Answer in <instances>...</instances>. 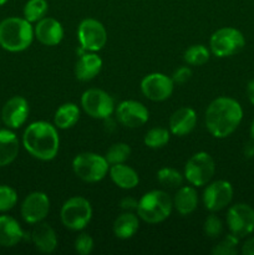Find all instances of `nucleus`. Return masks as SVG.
Here are the masks:
<instances>
[{"mask_svg": "<svg viewBox=\"0 0 254 255\" xmlns=\"http://www.w3.org/2000/svg\"><path fill=\"white\" fill-rule=\"evenodd\" d=\"M22 146L34 158L51 161L56 157L60 147L56 126L45 121L32 122L22 134Z\"/></svg>", "mask_w": 254, "mask_h": 255, "instance_id": "2", "label": "nucleus"}, {"mask_svg": "<svg viewBox=\"0 0 254 255\" xmlns=\"http://www.w3.org/2000/svg\"><path fill=\"white\" fill-rule=\"evenodd\" d=\"M81 106L90 117L96 120H107L115 111L114 99L100 89L86 90L81 96Z\"/></svg>", "mask_w": 254, "mask_h": 255, "instance_id": "9", "label": "nucleus"}, {"mask_svg": "<svg viewBox=\"0 0 254 255\" xmlns=\"http://www.w3.org/2000/svg\"><path fill=\"white\" fill-rule=\"evenodd\" d=\"M239 238L234 234H228L224 237L214 248L212 249V254L214 255H236L238 253Z\"/></svg>", "mask_w": 254, "mask_h": 255, "instance_id": "32", "label": "nucleus"}, {"mask_svg": "<svg viewBox=\"0 0 254 255\" xmlns=\"http://www.w3.org/2000/svg\"><path fill=\"white\" fill-rule=\"evenodd\" d=\"M243 153L247 158H253L254 157V139L253 138L244 144Z\"/></svg>", "mask_w": 254, "mask_h": 255, "instance_id": "39", "label": "nucleus"}, {"mask_svg": "<svg viewBox=\"0 0 254 255\" xmlns=\"http://www.w3.org/2000/svg\"><path fill=\"white\" fill-rule=\"evenodd\" d=\"M227 224L232 234L246 238L254 232V209L246 203L234 204L228 209Z\"/></svg>", "mask_w": 254, "mask_h": 255, "instance_id": "11", "label": "nucleus"}, {"mask_svg": "<svg viewBox=\"0 0 254 255\" xmlns=\"http://www.w3.org/2000/svg\"><path fill=\"white\" fill-rule=\"evenodd\" d=\"M203 232L208 238H218L223 232V223L216 214H209L203 224Z\"/></svg>", "mask_w": 254, "mask_h": 255, "instance_id": "34", "label": "nucleus"}, {"mask_svg": "<svg viewBox=\"0 0 254 255\" xmlns=\"http://www.w3.org/2000/svg\"><path fill=\"white\" fill-rule=\"evenodd\" d=\"M192 77V70L188 66L178 67L172 75V80L174 84H184Z\"/></svg>", "mask_w": 254, "mask_h": 255, "instance_id": "36", "label": "nucleus"}, {"mask_svg": "<svg viewBox=\"0 0 254 255\" xmlns=\"http://www.w3.org/2000/svg\"><path fill=\"white\" fill-rule=\"evenodd\" d=\"M77 39L85 51H100L107 42V31L96 19H85L77 29Z\"/></svg>", "mask_w": 254, "mask_h": 255, "instance_id": "10", "label": "nucleus"}, {"mask_svg": "<svg viewBox=\"0 0 254 255\" xmlns=\"http://www.w3.org/2000/svg\"><path fill=\"white\" fill-rule=\"evenodd\" d=\"M6 2H7V0H0V6L4 4H6Z\"/></svg>", "mask_w": 254, "mask_h": 255, "instance_id": "42", "label": "nucleus"}, {"mask_svg": "<svg viewBox=\"0 0 254 255\" xmlns=\"http://www.w3.org/2000/svg\"><path fill=\"white\" fill-rule=\"evenodd\" d=\"M139 227L138 217L132 212H125L115 221L112 231L119 239H129L137 233Z\"/></svg>", "mask_w": 254, "mask_h": 255, "instance_id": "25", "label": "nucleus"}, {"mask_svg": "<svg viewBox=\"0 0 254 255\" xmlns=\"http://www.w3.org/2000/svg\"><path fill=\"white\" fill-rule=\"evenodd\" d=\"M94 249V239L90 234L81 233L75 241V251L80 255H89Z\"/></svg>", "mask_w": 254, "mask_h": 255, "instance_id": "35", "label": "nucleus"}, {"mask_svg": "<svg viewBox=\"0 0 254 255\" xmlns=\"http://www.w3.org/2000/svg\"><path fill=\"white\" fill-rule=\"evenodd\" d=\"M216 163L207 152H198L187 161L184 167V178L191 186L203 187L214 176Z\"/></svg>", "mask_w": 254, "mask_h": 255, "instance_id": "8", "label": "nucleus"}, {"mask_svg": "<svg viewBox=\"0 0 254 255\" xmlns=\"http://www.w3.org/2000/svg\"><path fill=\"white\" fill-rule=\"evenodd\" d=\"M117 120L121 125L128 128L141 127L148 121L149 112L143 104L134 100H126L117 106Z\"/></svg>", "mask_w": 254, "mask_h": 255, "instance_id": "15", "label": "nucleus"}, {"mask_svg": "<svg viewBox=\"0 0 254 255\" xmlns=\"http://www.w3.org/2000/svg\"><path fill=\"white\" fill-rule=\"evenodd\" d=\"M247 96H248L249 102L254 105V80H251L247 85Z\"/></svg>", "mask_w": 254, "mask_h": 255, "instance_id": "40", "label": "nucleus"}, {"mask_svg": "<svg viewBox=\"0 0 254 255\" xmlns=\"http://www.w3.org/2000/svg\"><path fill=\"white\" fill-rule=\"evenodd\" d=\"M26 237L19 222L10 216H0V246L11 248Z\"/></svg>", "mask_w": 254, "mask_h": 255, "instance_id": "21", "label": "nucleus"}, {"mask_svg": "<svg viewBox=\"0 0 254 255\" xmlns=\"http://www.w3.org/2000/svg\"><path fill=\"white\" fill-rule=\"evenodd\" d=\"M243 120V109L237 100L222 96L213 100L207 107L206 127L216 138L231 136Z\"/></svg>", "mask_w": 254, "mask_h": 255, "instance_id": "1", "label": "nucleus"}, {"mask_svg": "<svg viewBox=\"0 0 254 255\" xmlns=\"http://www.w3.org/2000/svg\"><path fill=\"white\" fill-rule=\"evenodd\" d=\"M137 204H138V202H137L136 199L127 197V198L122 199L121 203H120V206H121V208L124 209V211L132 212V211H134V209H137Z\"/></svg>", "mask_w": 254, "mask_h": 255, "instance_id": "37", "label": "nucleus"}, {"mask_svg": "<svg viewBox=\"0 0 254 255\" xmlns=\"http://www.w3.org/2000/svg\"><path fill=\"white\" fill-rule=\"evenodd\" d=\"M198 206V196L193 187H179L173 198V207L181 216L193 213Z\"/></svg>", "mask_w": 254, "mask_h": 255, "instance_id": "24", "label": "nucleus"}, {"mask_svg": "<svg viewBox=\"0 0 254 255\" xmlns=\"http://www.w3.org/2000/svg\"><path fill=\"white\" fill-rule=\"evenodd\" d=\"M20 142L10 129H0V167L9 166L19 154Z\"/></svg>", "mask_w": 254, "mask_h": 255, "instance_id": "22", "label": "nucleus"}, {"mask_svg": "<svg viewBox=\"0 0 254 255\" xmlns=\"http://www.w3.org/2000/svg\"><path fill=\"white\" fill-rule=\"evenodd\" d=\"M80 119V109L77 105L72 104V102H67V104L61 105L55 112L54 117V125L56 128L60 129H67L75 126Z\"/></svg>", "mask_w": 254, "mask_h": 255, "instance_id": "26", "label": "nucleus"}, {"mask_svg": "<svg viewBox=\"0 0 254 255\" xmlns=\"http://www.w3.org/2000/svg\"><path fill=\"white\" fill-rule=\"evenodd\" d=\"M60 218L70 231H82L91 221L92 207L84 197H72L62 206Z\"/></svg>", "mask_w": 254, "mask_h": 255, "instance_id": "6", "label": "nucleus"}, {"mask_svg": "<svg viewBox=\"0 0 254 255\" xmlns=\"http://www.w3.org/2000/svg\"><path fill=\"white\" fill-rule=\"evenodd\" d=\"M109 173L112 182L122 189H132L139 183V177L137 172L125 163L112 164L109 169Z\"/></svg>", "mask_w": 254, "mask_h": 255, "instance_id": "23", "label": "nucleus"}, {"mask_svg": "<svg viewBox=\"0 0 254 255\" xmlns=\"http://www.w3.org/2000/svg\"><path fill=\"white\" fill-rule=\"evenodd\" d=\"M31 22L25 17H6L0 21V46L10 52L26 50L34 39Z\"/></svg>", "mask_w": 254, "mask_h": 255, "instance_id": "3", "label": "nucleus"}, {"mask_svg": "<svg viewBox=\"0 0 254 255\" xmlns=\"http://www.w3.org/2000/svg\"><path fill=\"white\" fill-rule=\"evenodd\" d=\"M242 253L244 255H254V238L247 239L242 246Z\"/></svg>", "mask_w": 254, "mask_h": 255, "instance_id": "38", "label": "nucleus"}, {"mask_svg": "<svg viewBox=\"0 0 254 255\" xmlns=\"http://www.w3.org/2000/svg\"><path fill=\"white\" fill-rule=\"evenodd\" d=\"M246 45L242 31L236 27H221L212 34L209 40L212 54L217 57H229L238 54Z\"/></svg>", "mask_w": 254, "mask_h": 255, "instance_id": "7", "label": "nucleus"}, {"mask_svg": "<svg viewBox=\"0 0 254 255\" xmlns=\"http://www.w3.org/2000/svg\"><path fill=\"white\" fill-rule=\"evenodd\" d=\"M29 116V104L22 96H12L1 109V120L9 128H19Z\"/></svg>", "mask_w": 254, "mask_h": 255, "instance_id": "16", "label": "nucleus"}, {"mask_svg": "<svg viewBox=\"0 0 254 255\" xmlns=\"http://www.w3.org/2000/svg\"><path fill=\"white\" fill-rule=\"evenodd\" d=\"M233 199V187L228 181L213 182L203 192V204L206 209L214 213L229 206Z\"/></svg>", "mask_w": 254, "mask_h": 255, "instance_id": "13", "label": "nucleus"}, {"mask_svg": "<svg viewBox=\"0 0 254 255\" xmlns=\"http://www.w3.org/2000/svg\"><path fill=\"white\" fill-rule=\"evenodd\" d=\"M31 241L35 248L45 254H50L57 248V237L50 224L39 222L31 232Z\"/></svg>", "mask_w": 254, "mask_h": 255, "instance_id": "20", "label": "nucleus"}, {"mask_svg": "<svg viewBox=\"0 0 254 255\" xmlns=\"http://www.w3.org/2000/svg\"><path fill=\"white\" fill-rule=\"evenodd\" d=\"M34 35L37 41L45 46H55L61 42L64 37V27L61 22L54 17H42L34 27Z\"/></svg>", "mask_w": 254, "mask_h": 255, "instance_id": "17", "label": "nucleus"}, {"mask_svg": "<svg viewBox=\"0 0 254 255\" xmlns=\"http://www.w3.org/2000/svg\"><path fill=\"white\" fill-rule=\"evenodd\" d=\"M251 138L254 139V120L251 125Z\"/></svg>", "mask_w": 254, "mask_h": 255, "instance_id": "41", "label": "nucleus"}, {"mask_svg": "<svg viewBox=\"0 0 254 255\" xmlns=\"http://www.w3.org/2000/svg\"><path fill=\"white\" fill-rule=\"evenodd\" d=\"M129 156H131V147L124 142H119V143H114L107 149L105 158L109 162L110 166H112V164L125 163L129 158Z\"/></svg>", "mask_w": 254, "mask_h": 255, "instance_id": "29", "label": "nucleus"}, {"mask_svg": "<svg viewBox=\"0 0 254 255\" xmlns=\"http://www.w3.org/2000/svg\"><path fill=\"white\" fill-rule=\"evenodd\" d=\"M49 4L46 0H27L24 6V17L29 22H37L45 17Z\"/></svg>", "mask_w": 254, "mask_h": 255, "instance_id": "27", "label": "nucleus"}, {"mask_svg": "<svg viewBox=\"0 0 254 255\" xmlns=\"http://www.w3.org/2000/svg\"><path fill=\"white\" fill-rule=\"evenodd\" d=\"M72 169L81 181L87 183H96L106 177L110 164L104 156L92 152H84L77 154L74 158Z\"/></svg>", "mask_w": 254, "mask_h": 255, "instance_id": "5", "label": "nucleus"}, {"mask_svg": "<svg viewBox=\"0 0 254 255\" xmlns=\"http://www.w3.org/2000/svg\"><path fill=\"white\" fill-rule=\"evenodd\" d=\"M183 59L192 66H202L209 60V50L204 45H192L184 51Z\"/></svg>", "mask_w": 254, "mask_h": 255, "instance_id": "30", "label": "nucleus"}, {"mask_svg": "<svg viewBox=\"0 0 254 255\" xmlns=\"http://www.w3.org/2000/svg\"><path fill=\"white\" fill-rule=\"evenodd\" d=\"M17 203V193L14 188L0 184V213L9 212Z\"/></svg>", "mask_w": 254, "mask_h": 255, "instance_id": "33", "label": "nucleus"}, {"mask_svg": "<svg viewBox=\"0 0 254 255\" xmlns=\"http://www.w3.org/2000/svg\"><path fill=\"white\" fill-rule=\"evenodd\" d=\"M50 211V199L44 192H32L21 204V217L26 223L36 224L47 217Z\"/></svg>", "mask_w": 254, "mask_h": 255, "instance_id": "14", "label": "nucleus"}, {"mask_svg": "<svg viewBox=\"0 0 254 255\" xmlns=\"http://www.w3.org/2000/svg\"><path fill=\"white\" fill-rule=\"evenodd\" d=\"M143 142L148 148H162L169 142V131L163 127H154L144 134Z\"/></svg>", "mask_w": 254, "mask_h": 255, "instance_id": "28", "label": "nucleus"}, {"mask_svg": "<svg viewBox=\"0 0 254 255\" xmlns=\"http://www.w3.org/2000/svg\"><path fill=\"white\" fill-rule=\"evenodd\" d=\"M157 181L166 188H179L183 183V176L177 169L164 167L157 172Z\"/></svg>", "mask_w": 254, "mask_h": 255, "instance_id": "31", "label": "nucleus"}, {"mask_svg": "<svg viewBox=\"0 0 254 255\" xmlns=\"http://www.w3.org/2000/svg\"><path fill=\"white\" fill-rule=\"evenodd\" d=\"M197 124V115L191 107H181L172 114L169 119V132L174 136H186L191 133Z\"/></svg>", "mask_w": 254, "mask_h": 255, "instance_id": "18", "label": "nucleus"}, {"mask_svg": "<svg viewBox=\"0 0 254 255\" xmlns=\"http://www.w3.org/2000/svg\"><path fill=\"white\" fill-rule=\"evenodd\" d=\"M102 69V60L95 52H85L79 57L77 62L75 64V76L77 80L82 82L91 81L92 79L100 74Z\"/></svg>", "mask_w": 254, "mask_h": 255, "instance_id": "19", "label": "nucleus"}, {"mask_svg": "<svg viewBox=\"0 0 254 255\" xmlns=\"http://www.w3.org/2000/svg\"><path fill=\"white\" fill-rule=\"evenodd\" d=\"M173 201L161 189L147 192L137 204V216L148 224L162 223L172 213Z\"/></svg>", "mask_w": 254, "mask_h": 255, "instance_id": "4", "label": "nucleus"}, {"mask_svg": "<svg viewBox=\"0 0 254 255\" xmlns=\"http://www.w3.org/2000/svg\"><path fill=\"white\" fill-rule=\"evenodd\" d=\"M173 89L174 82L172 77L161 72L148 74L141 81V92L143 96L154 102H161L169 99Z\"/></svg>", "mask_w": 254, "mask_h": 255, "instance_id": "12", "label": "nucleus"}]
</instances>
